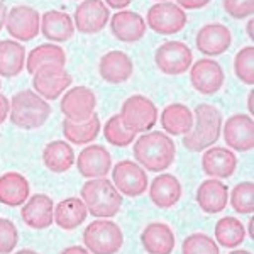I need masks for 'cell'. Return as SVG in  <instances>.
Listing matches in <instances>:
<instances>
[{"mask_svg":"<svg viewBox=\"0 0 254 254\" xmlns=\"http://www.w3.org/2000/svg\"><path fill=\"white\" fill-rule=\"evenodd\" d=\"M104 136L109 141V144L117 146V147H126L136 141V132L127 129L119 114L117 116H112L107 122H105Z\"/></svg>","mask_w":254,"mask_h":254,"instance_id":"obj_34","label":"cell"},{"mask_svg":"<svg viewBox=\"0 0 254 254\" xmlns=\"http://www.w3.org/2000/svg\"><path fill=\"white\" fill-rule=\"evenodd\" d=\"M159 122L163 130L170 136H185L193 127V110L185 104H170L163 109Z\"/></svg>","mask_w":254,"mask_h":254,"instance_id":"obj_27","label":"cell"},{"mask_svg":"<svg viewBox=\"0 0 254 254\" xmlns=\"http://www.w3.org/2000/svg\"><path fill=\"white\" fill-rule=\"evenodd\" d=\"M63 136L68 139L73 144H90L92 141H95L97 136L100 134L102 124L97 114H93L88 121L85 122H71L68 119L63 121Z\"/></svg>","mask_w":254,"mask_h":254,"instance_id":"obj_31","label":"cell"},{"mask_svg":"<svg viewBox=\"0 0 254 254\" xmlns=\"http://www.w3.org/2000/svg\"><path fill=\"white\" fill-rule=\"evenodd\" d=\"M154 63L165 75H183L193 64V55L182 41H166L154 53Z\"/></svg>","mask_w":254,"mask_h":254,"instance_id":"obj_8","label":"cell"},{"mask_svg":"<svg viewBox=\"0 0 254 254\" xmlns=\"http://www.w3.org/2000/svg\"><path fill=\"white\" fill-rule=\"evenodd\" d=\"M78 173L88 180L105 178L112 170V158L110 153L100 144L87 146L76 158Z\"/></svg>","mask_w":254,"mask_h":254,"instance_id":"obj_18","label":"cell"},{"mask_svg":"<svg viewBox=\"0 0 254 254\" xmlns=\"http://www.w3.org/2000/svg\"><path fill=\"white\" fill-rule=\"evenodd\" d=\"M253 227H254V219H249V229H248V232H246V234H248L249 237H254V231H253Z\"/></svg>","mask_w":254,"mask_h":254,"instance_id":"obj_47","label":"cell"},{"mask_svg":"<svg viewBox=\"0 0 254 254\" xmlns=\"http://www.w3.org/2000/svg\"><path fill=\"white\" fill-rule=\"evenodd\" d=\"M9 112H10V100L0 92V124L5 122V119L9 117Z\"/></svg>","mask_w":254,"mask_h":254,"instance_id":"obj_41","label":"cell"},{"mask_svg":"<svg viewBox=\"0 0 254 254\" xmlns=\"http://www.w3.org/2000/svg\"><path fill=\"white\" fill-rule=\"evenodd\" d=\"M149 198L159 208L175 207L182 198V183L175 175H158L149 185Z\"/></svg>","mask_w":254,"mask_h":254,"instance_id":"obj_23","label":"cell"},{"mask_svg":"<svg viewBox=\"0 0 254 254\" xmlns=\"http://www.w3.org/2000/svg\"><path fill=\"white\" fill-rule=\"evenodd\" d=\"M196 49L203 56H219L224 55L232 44V32L227 26L219 22L205 24L196 32Z\"/></svg>","mask_w":254,"mask_h":254,"instance_id":"obj_16","label":"cell"},{"mask_svg":"<svg viewBox=\"0 0 254 254\" xmlns=\"http://www.w3.org/2000/svg\"><path fill=\"white\" fill-rule=\"evenodd\" d=\"M7 32L17 41H31L41 31V15L29 5H14L7 12Z\"/></svg>","mask_w":254,"mask_h":254,"instance_id":"obj_13","label":"cell"},{"mask_svg":"<svg viewBox=\"0 0 254 254\" xmlns=\"http://www.w3.org/2000/svg\"><path fill=\"white\" fill-rule=\"evenodd\" d=\"M112 183L121 195L126 196H141L147 190V175L142 166L136 161L124 159L112 168Z\"/></svg>","mask_w":254,"mask_h":254,"instance_id":"obj_10","label":"cell"},{"mask_svg":"<svg viewBox=\"0 0 254 254\" xmlns=\"http://www.w3.org/2000/svg\"><path fill=\"white\" fill-rule=\"evenodd\" d=\"M71 75L64 69V66L58 64H46L41 66L32 75V87L34 92L44 100H56L63 95L71 85Z\"/></svg>","mask_w":254,"mask_h":254,"instance_id":"obj_9","label":"cell"},{"mask_svg":"<svg viewBox=\"0 0 254 254\" xmlns=\"http://www.w3.org/2000/svg\"><path fill=\"white\" fill-rule=\"evenodd\" d=\"M43 163L53 173H64L75 163V151L66 141H51L43 149Z\"/></svg>","mask_w":254,"mask_h":254,"instance_id":"obj_30","label":"cell"},{"mask_svg":"<svg viewBox=\"0 0 254 254\" xmlns=\"http://www.w3.org/2000/svg\"><path fill=\"white\" fill-rule=\"evenodd\" d=\"M132 153L139 166L159 173V171H165L173 165L176 146L175 141L166 132L149 130V132H144L141 137L136 139Z\"/></svg>","mask_w":254,"mask_h":254,"instance_id":"obj_1","label":"cell"},{"mask_svg":"<svg viewBox=\"0 0 254 254\" xmlns=\"http://www.w3.org/2000/svg\"><path fill=\"white\" fill-rule=\"evenodd\" d=\"M51 116V105L34 90L17 92L10 100V122L19 129H38Z\"/></svg>","mask_w":254,"mask_h":254,"instance_id":"obj_4","label":"cell"},{"mask_svg":"<svg viewBox=\"0 0 254 254\" xmlns=\"http://www.w3.org/2000/svg\"><path fill=\"white\" fill-rule=\"evenodd\" d=\"M110 20L109 7L102 0H85L75 9L73 22L81 34H97Z\"/></svg>","mask_w":254,"mask_h":254,"instance_id":"obj_15","label":"cell"},{"mask_svg":"<svg viewBox=\"0 0 254 254\" xmlns=\"http://www.w3.org/2000/svg\"><path fill=\"white\" fill-rule=\"evenodd\" d=\"M80 195L88 214L97 219H112L122 207V195L107 178H93L85 182Z\"/></svg>","mask_w":254,"mask_h":254,"instance_id":"obj_3","label":"cell"},{"mask_svg":"<svg viewBox=\"0 0 254 254\" xmlns=\"http://www.w3.org/2000/svg\"><path fill=\"white\" fill-rule=\"evenodd\" d=\"M20 217L27 227L36 231L48 229L55 222V202L51 196L44 193L32 195L20 208Z\"/></svg>","mask_w":254,"mask_h":254,"instance_id":"obj_17","label":"cell"},{"mask_svg":"<svg viewBox=\"0 0 254 254\" xmlns=\"http://www.w3.org/2000/svg\"><path fill=\"white\" fill-rule=\"evenodd\" d=\"M224 69L215 60L202 58L191 64L190 81L191 87L202 95H214L224 85Z\"/></svg>","mask_w":254,"mask_h":254,"instance_id":"obj_14","label":"cell"},{"mask_svg":"<svg viewBox=\"0 0 254 254\" xmlns=\"http://www.w3.org/2000/svg\"><path fill=\"white\" fill-rule=\"evenodd\" d=\"M46 64H58V66H64L66 64V55H64L63 48L56 46L55 43H46L36 46L26 58V68L27 73L34 75L41 66Z\"/></svg>","mask_w":254,"mask_h":254,"instance_id":"obj_32","label":"cell"},{"mask_svg":"<svg viewBox=\"0 0 254 254\" xmlns=\"http://www.w3.org/2000/svg\"><path fill=\"white\" fill-rule=\"evenodd\" d=\"M246 229L244 224L236 217H222L219 222L215 224V243L222 248L236 249L241 246L246 239Z\"/></svg>","mask_w":254,"mask_h":254,"instance_id":"obj_33","label":"cell"},{"mask_svg":"<svg viewBox=\"0 0 254 254\" xmlns=\"http://www.w3.org/2000/svg\"><path fill=\"white\" fill-rule=\"evenodd\" d=\"M41 34L53 43H64L75 34V22L69 14L61 10H48L41 17Z\"/></svg>","mask_w":254,"mask_h":254,"instance_id":"obj_26","label":"cell"},{"mask_svg":"<svg viewBox=\"0 0 254 254\" xmlns=\"http://www.w3.org/2000/svg\"><path fill=\"white\" fill-rule=\"evenodd\" d=\"M141 243L147 254H171L176 239L170 225L163 222H151L142 231Z\"/></svg>","mask_w":254,"mask_h":254,"instance_id":"obj_24","label":"cell"},{"mask_svg":"<svg viewBox=\"0 0 254 254\" xmlns=\"http://www.w3.org/2000/svg\"><path fill=\"white\" fill-rule=\"evenodd\" d=\"M234 73L236 76L248 87L254 85V48L244 46L234 58Z\"/></svg>","mask_w":254,"mask_h":254,"instance_id":"obj_36","label":"cell"},{"mask_svg":"<svg viewBox=\"0 0 254 254\" xmlns=\"http://www.w3.org/2000/svg\"><path fill=\"white\" fill-rule=\"evenodd\" d=\"M88 210L85 207L83 200L78 196H69L61 200L55 207V224L64 231H73L85 222Z\"/></svg>","mask_w":254,"mask_h":254,"instance_id":"obj_28","label":"cell"},{"mask_svg":"<svg viewBox=\"0 0 254 254\" xmlns=\"http://www.w3.org/2000/svg\"><path fill=\"white\" fill-rule=\"evenodd\" d=\"M237 168V156L229 147L212 146L202 154V170L210 178L225 180L234 175Z\"/></svg>","mask_w":254,"mask_h":254,"instance_id":"obj_19","label":"cell"},{"mask_svg":"<svg viewBox=\"0 0 254 254\" xmlns=\"http://www.w3.org/2000/svg\"><path fill=\"white\" fill-rule=\"evenodd\" d=\"M253 100H254V93H253V92H249V95H248V105H249V114H253V112H254V109H253Z\"/></svg>","mask_w":254,"mask_h":254,"instance_id":"obj_46","label":"cell"},{"mask_svg":"<svg viewBox=\"0 0 254 254\" xmlns=\"http://www.w3.org/2000/svg\"><path fill=\"white\" fill-rule=\"evenodd\" d=\"M31 193L27 178L15 171H9L0 176V203L7 207H22Z\"/></svg>","mask_w":254,"mask_h":254,"instance_id":"obj_25","label":"cell"},{"mask_svg":"<svg viewBox=\"0 0 254 254\" xmlns=\"http://www.w3.org/2000/svg\"><path fill=\"white\" fill-rule=\"evenodd\" d=\"M60 254H92L87 248H81V246H69V248L63 249Z\"/></svg>","mask_w":254,"mask_h":254,"instance_id":"obj_43","label":"cell"},{"mask_svg":"<svg viewBox=\"0 0 254 254\" xmlns=\"http://www.w3.org/2000/svg\"><path fill=\"white\" fill-rule=\"evenodd\" d=\"M222 134V114L210 104H198L193 110V127L183 136V146L191 153H202L219 141Z\"/></svg>","mask_w":254,"mask_h":254,"instance_id":"obj_2","label":"cell"},{"mask_svg":"<svg viewBox=\"0 0 254 254\" xmlns=\"http://www.w3.org/2000/svg\"><path fill=\"white\" fill-rule=\"evenodd\" d=\"M196 203L205 214L215 215L229 203V188L217 178H208L196 188Z\"/></svg>","mask_w":254,"mask_h":254,"instance_id":"obj_22","label":"cell"},{"mask_svg":"<svg viewBox=\"0 0 254 254\" xmlns=\"http://www.w3.org/2000/svg\"><path fill=\"white\" fill-rule=\"evenodd\" d=\"M7 7L3 5L2 2H0V31H2V27L5 26V19H7Z\"/></svg>","mask_w":254,"mask_h":254,"instance_id":"obj_44","label":"cell"},{"mask_svg":"<svg viewBox=\"0 0 254 254\" xmlns=\"http://www.w3.org/2000/svg\"><path fill=\"white\" fill-rule=\"evenodd\" d=\"M146 26L156 34L171 36L187 26V14L178 3L158 2L149 7L146 15Z\"/></svg>","mask_w":254,"mask_h":254,"instance_id":"obj_7","label":"cell"},{"mask_svg":"<svg viewBox=\"0 0 254 254\" xmlns=\"http://www.w3.org/2000/svg\"><path fill=\"white\" fill-rule=\"evenodd\" d=\"M121 119L132 132H149L158 121V109L144 95H130L122 104Z\"/></svg>","mask_w":254,"mask_h":254,"instance_id":"obj_6","label":"cell"},{"mask_svg":"<svg viewBox=\"0 0 254 254\" xmlns=\"http://www.w3.org/2000/svg\"><path fill=\"white\" fill-rule=\"evenodd\" d=\"M182 254H220V249L210 236L195 232L183 241Z\"/></svg>","mask_w":254,"mask_h":254,"instance_id":"obj_37","label":"cell"},{"mask_svg":"<svg viewBox=\"0 0 254 254\" xmlns=\"http://www.w3.org/2000/svg\"><path fill=\"white\" fill-rule=\"evenodd\" d=\"M105 2H107V5L112 7V9L124 10L127 5H130V2H132V0H105Z\"/></svg>","mask_w":254,"mask_h":254,"instance_id":"obj_42","label":"cell"},{"mask_svg":"<svg viewBox=\"0 0 254 254\" xmlns=\"http://www.w3.org/2000/svg\"><path fill=\"white\" fill-rule=\"evenodd\" d=\"M98 73L107 83L119 85L124 83L132 76L134 73V63L129 58V55H126L124 51H109L100 58L98 63Z\"/></svg>","mask_w":254,"mask_h":254,"instance_id":"obj_21","label":"cell"},{"mask_svg":"<svg viewBox=\"0 0 254 254\" xmlns=\"http://www.w3.org/2000/svg\"><path fill=\"white\" fill-rule=\"evenodd\" d=\"M26 66V48L14 39L0 41V76H17Z\"/></svg>","mask_w":254,"mask_h":254,"instance_id":"obj_29","label":"cell"},{"mask_svg":"<svg viewBox=\"0 0 254 254\" xmlns=\"http://www.w3.org/2000/svg\"><path fill=\"white\" fill-rule=\"evenodd\" d=\"M229 254H253L251 251H246V249H236V251H231Z\"/></svg>","mask_w":254,"mask_h":254,"instance_id":"obj_49","label":"cell"},{"mask_svg":"<svg viewBox=\"0 0 254 254\" xmlns=\"http://www.w3.org/2000/svg\"><path fill=\"white\" fill-rule=\"evenodd\" d=\"M212 0H176V3H178L180 7H182L183 10H196V9H202V7L208 5Z\"/></svg>","mask_w":254,"mask_h":254,"instance_id":"obj_40","label":"cell"},{"mask_svg":"<svg viewBox=\"0 0 254 254\" xmlns=\"http://www.w3.org/2000/svg\"><path fill=\"white\" fill-rule=\"evenodd\" d=\"M158 2H168V0H158Z\"/></svg>","mask_w":254,"mask_h":254,"instance_id":"obj_50","label":"cell"},{"mask_svg":"<svg viewBox=\"0 0 254 254\" xmlns=\"http://www.w3.org/2000/svg\"><path fill=\"white\" fill-rule=\"evenodd\" d=\"M85 248L92 254H116L124 244L122 229L109 219H98L87 225L83 232Z\"/></svg>","mask_w":254,"mask_h":254,"instance_id":"obj_5","label":"cell"},{"mask_svg":"<svg viewBox=\"0 0 254 254\" xmlns=\"http://www.w3.org/2000/svg\"><path fill=\"white\" fill-rule=\"evenodd\" d=\"M224 10L232 19H249L254 12V0H222Z\"/></svg>","mask_w":254,"mask_h":254,"instance_id":"obj_39","label":"cell"},{"mask_svg":"<svg viewBox=\"0 0 254 254\" xmlns=\"http://www.w3.org/2000/svg\"><path fill=\"white\" fill-rule=\"evenodd\" d=\"M231 207L237 214L251 215L254 212V183L241 182L231 191Z\"/></svg>","mask_w":254,"mask_h":254,"instance_id":"obj_35","label":"cell"},{"mask_svg":"<svg viewBox=\"0 0 254 254\" xmlns=\"http://www.w3.org/2000/svg\"><path fill=\"white\" fill-rule=\"evenodd\" d=\"M146 20L132 10H119L110 17V31L121 43H136L146 34Z\"/></svg>","mask_w":254,"mask_h":254,"instance_id":"obj_20","label":"cell"},{"mask_svg":"<svg viewBox=\"0 0 254 254\" xmlns=\"http://www.w3.org/2000/svg\"><path fill=\"white\" fill-rule=\"evenodd\" d=\"M14 254H39V253L32 251V249H20V251H17V253H14Z\"/></svg>","mask_w":254,"mask_h":254,"instance_id":"obj_48","label":"cell"},{"mask_svg":"<svg viewBox=\"0 0 254 254\" xmlns=\"http://www.w3.org/2000/svg\"><path fill=\"white\" fill-rule=\"evenodd\" d=\"M0 87H2V85H0Z\"/></svg>","mask_w":254,"mask_h":254,"instance_id":"obj_51","label":"cell"},{"mask_svg":"<svg viewBox=\"0 0 254 254\" xmlns=\"http://www.w3.org/2000/svg\"><path fill=\"white\" fill-rule=\"evenodd\" d=\"M19 243V232L14 222L0 219V254H10Z\"/></svg>","mask_w":254,"mask_h":254,"instance_id":"obj_38","label":"cell"},{"mask_svg":"<svg viewBox=\"0 0 254 254\" xmlns=\"http://www.w3.org/2000/svg\"><path fill=\"white\" fill-rule=\"evenodd\" d=\"M222 136L229 149L246 153L254 147V121L249 114H234L222 124Z\"/></svg>","mask_w":254,"mask_h":254,"instance_id":"obj_12","label":"cell"},{"mask_svg":"<svg viewBox=\"0 0 254 254\" xmlns=\"http://www.w3.org/2000/svg\"><path fill=\"white\" fill-rule=\"evenodd\" d=\"M97 97L95 92L88 87H73L61 97L60 109L64 119L71 122H85L95 114Z\"/></svg>","mask_w":254,"mask_h":254,"instance_id":"obj_11","label":"cell"},{"mask_svg":"<svg viewBox=\"0 0 254 254\" xmlns=\"http://www.w3.org/2000/svg\"><path fill=\"white\" fill-rule=\"evenodd\" d=\"M253 24H254V22H253V19H249V20H248V27H246V31H248V38L251 39V41L254 39V32H253Z\"/></svg>","mask_w":254,"mask_h":254,"instance_id":"obj_45","label":"cell"}]
</instances>
